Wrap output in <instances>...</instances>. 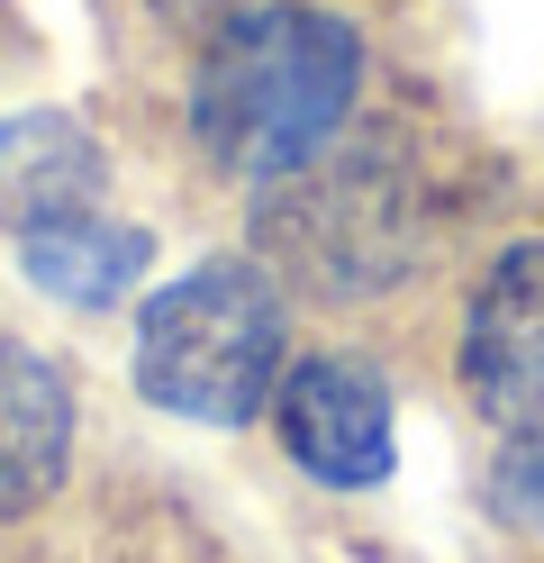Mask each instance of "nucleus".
I'll use <instances>...</instances> for the list:
<instances>
[{
    "instance_id": "1",
    "label": "nucleus",
    "mask_w": 544,
    "mask_h": 563,
    "mask_svg": "<svg viewBox=\"0 0 544 563\" xmlns=\"http://www.w3.org/2000/svg\"><path fill=\"white\" fill-rule=\"evenodd\" d=\"M363 100V37L309 0H254L218 19L191 74V136L236 183H281L345 136Z\"/></svg>"
},
{
    "instance_id": "2",
    "label": "nucleus",
    "mask_w": 544,
    "mask_h": 563,
    "mask_svg": "<svg viewBox=\"0 0 544 563\" xmlns=\"http://www.w3.org/2000/svg\"><path fill=\"white\" fill-rule=\"evenodd\" d=\"M290 373V309L264 264L209 255L164 282L136 319V391L191 418V428H245L264 418Z\"/></svg>"
},
{
    "instance_id": "3",
    "label": "nucleus",
    "mask_w": 544,
    "mask_h": 563,
    "mask_svg": "<svg viewBox=\"0 0 544 563\" xmlns=\"http://www.w3.org/2000/svg\"><path fill=\"white\" fill-rule=\"evenodd\" d=\"M254 236H264V255L300 282V291L373 300V291H390V282H409L418 245H426V219H418L409 173L336 136L318 164L281 173V183L264 191Z\"/></svg>"
},
{
    "instance_id": "4",
    "label": "nucleus",
    "mask_w": 544,
    "mask_h": 563,
    "mask_svg": "<svg viewBox=\"0 0 544 563\" xmlns=\"http://www.w3.org/2000/svg\"><path fill=\"white\" fill-rule=\"evenodd\" d=\"M273 418H281V445L290 464L326 490H373L390 482V382L363 364V355H309L281 373L273 391Z\"/></svg>"
},
{
    "instance_id": "5",
    "label": "nucleus",
    "mask_w": 544,
    "mask_h": 563,
    "mask_svg": "<svg viewBox=\"0 0 544 563\" xmlns=\"http://www.w3.org/2000/svg\"><path fill=\"white\" fill-rule=\"evenodd\" d=\"M463 382L499 437H544V236L481 273L463 309Z\"/></svg>"
},
{
    "instance_id": "6",
    "label": "nucleus",
    "mask_w": 544,
    "mask_h": 563,
    "mask_svg": "<svg viewBox=\"0 0 544 563\" xmlns=\"http://www.w3.org/2000/svg\"><path fill=\"white\" fill-rule=\"evenodd\" d=\"M100 183H109V155H100V136L73 110H19V119H0V228H10V236L100 209Z\"/></svg>"
},
{
    "instance_id": "7",
    "label": "nucleus",
    "mask_w": 544,
    "mask_h": 563,
    "mask_svg": "<svg viewBox=\"0 0 544 563\" xmlns=\"http://www.w3.org/2000/svg\"><path fill=\"white\" fill-rule=\"evenodd\" d=\"M73 464V391L36 345L0 336V518H27L55 500Z\"/></svg>"
},
{
    "instance_id": "8",
    "label": "nucleus",
    "mask_w": 544,
    "mask_h": 563,
    "mask_svg": "<svg viewBox=\"0 0 544 563\" xmlns=\"http://www.w3.org/2000/svg\"><path fill=\"white\" fill-rule=\"evenodd\" d=\"M19 264L27 282L46 300L64 309H109V300H127L145 264H155V236L127 228V219H109V209H82V219H55V228H27L19 236Z\"/></svg>"
},
{
    "instance_id": "9",
    "label": "nucleus",
    "mask_w": 544,
    "mask_h": 563,
    "mask_svg": "<svg viewBox=\"0 0 544 563\" xmlns=\"http://www.w3.org/2000/svg\"><path fill=\"white\" fill-rule=\"evenodd\" d=\"M499 509L518 527H544V437H508V454H499Z\"/></svg>"
},
{
    "instance_id": "10",
    "label": "nucleus",
    "mask_w": 544,
    "mask_h": 563,
    "mask_svg": "<svg viewBox=\"0 0 544 563\" xmlns=\"http://www.w3.org/2000/svg\"><path fill=\"white\" fill-rule=\"evenodd\" d=\"M155 19H173V27H218V19H236V10H254V0H145Z\"/></svg>"
}]
</instances>
